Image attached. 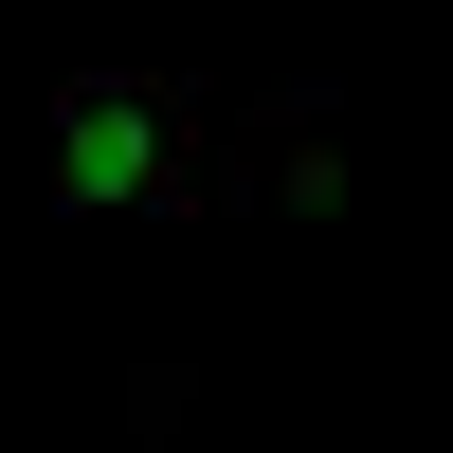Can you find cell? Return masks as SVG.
I'll return each mask as SVG.
<instances>
[{
  "label": "cell",
  "mask_w": 453,
  "mask_h": 453,
  "mask_svg": "<svg viewBox=\"0 0 453 453\" xmlns=\"http://www.w3.org/2000/svg\"><path fill=\"white\" fill-rule=\"evenodd\" d=\"M55 181L91 218H181V200H218V127L164 73H73L55 91Z\"/></svg>",
  "instance_id": "cell-1"
}]
</instances>
